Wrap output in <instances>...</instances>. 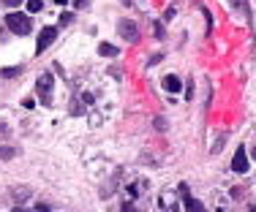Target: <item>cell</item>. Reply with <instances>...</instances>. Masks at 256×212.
<instances>
[{
	"label": "cell",
	"mask_w": 256,
	"mask_h": 212,
	"mask_svg": "<svg viewBox=\"0 0 256 212\" xmlns=\"http://www.w3.org/2000/svg\"><path fill=\"white\" fill-rule=\"evenodd\" d=\"M52 74H41V79H38V98H41V104H52Z\"/></svg>",
	"instance_id": "obj_2"
},
{
	"label": "cell",
	"mask_w": 256,
	"mask_h": 212,
	"mask_svg": "<svg viewBox=\"0 0 256 212\" xmlns=\"http://www.w3.org/2000/svg\"><path fill=\"white\" fill-rule=\"evenodd\" d=\"M3 3H6V5H20L22 0H3Z\"/></svg>",
	"instance_id": "obj_10"
},
{
	"label": "cell",
	"mask_w": 256,
	"mask_h": 212,
	"mask_svg": "<svg viewBox=\"0 0 256 212\" xmlns=\"http://www.w3.org/2000/svg\"><path fill=\"white\" fill-rule=\"evenodd\" d=\"M254 158H256V147H254Z\"/></svg>",
	"instance_id": "obj_14"
},
{
	"label": "cell",
	"mask_w": 256,
	"mask_h": 212,
	"mask_svg": "<svg viewBox=\"0 0 256 212\" xmlns=\"http://www.w3.org/2000/svg\"><path fill=\"white\" fill-rule=\"evenodd\" d=\"M74 3H76V5H84V3H88V0H74Z\"/></svg>",
	"instance_id": "obj_13"
},
{
	"label": "cell",
	"mask_w": 256,
	"mask_h": 212,
	"mask_svg": "<svg viewBox=\"0 0 256 212\" xmlns=\"http://www.w3.org/2000/svg\"><path fill=\"white\" fill-rule=\"evenodd\" d=\"M54 38H58V27H44V30H41V35H38V54L44 49H50V44Z\"/></svg>",
	"instance_id": "obj_3"
},
{
	"label": "cell",
	"mask_w": 256,
	"mask_h": 212,
	"mask_svg": "<svg viewBox=\"0 0 256 212\" xmlns=\"http://www.w3.org/2000/svg\"><path fill=\"white\" fill-rule=\"evenodd\" d=\"M234 5H240V8H246V0H232Z\"/></svg>",
	"instance_id": "obj_11"
},
{
	"label": "cell",
	"mask_w": 256,
	"mask_h": 212,
	"mask_svg": "<svg viewBox=\"0 0 256 212\" xmlns=\"http://www.w3.org/2000/svg\"><path fill=\"white\" fill-rule=\"evenodd\" d=\"M71 19H74V16H71V14H63V16H60V25H68Z\"/></svg>",
	"instance_id": "obj_9"
},
{
	"label": "cell",
	"mask_w": 256,
	"mask_h": 212,
	"mask_svg": "<svg viewBox=\"0 0 256 212\" xmlns=\"http://www.w3.org/2000/svg\"><path fill=\"white\" fill-rule=\"evenodd\" d=\"M54 3H58V5H66V3H68V0H54Z\"/></svg>",
	"instance_id": "obj_12"
},
{
	"label": "cell",
	"mask_w": 256,
	"mask_h": 212,
	"mask_svg": "<svg viewBox=\"0 0 256 212\" xmlns=\"http://www.w3.org/2000/svg\"><path fill=\"white\" fill-rule=\"evenodd\" d=\"M6 25H8V30L16 33V35H28L30 33V19L25 14H8L6 16Z\"/></svg>",
	"instance_id": "obj_1"
},
{
	"label": "cell",
	"mask_w": 256,
	"mask_h": 212,
	"mask_svg": "<svg viewBox=\"0 0 256 212\" xmlns=\"http://www.w3.org/2000/svg\"><path fill=\"white\" fill-rule=\"evenodd\" d=\"M120 33H123V38L126 41H131V44H136L139 41V30H136V25H134V22H120Z\"/></svg>",
	"instance_id": "obj_5"
},
{
	"label": "cell",
	"mask_w": 256,
	"mask_h": 212,
	"mask_svg": "<svg viewBox=\"0 0 256 212\" xmlns=\"http://www.w3.org/2000/svg\"><path fill=\"white\" fill-rule=\"evenodd\" d=\"M123 3H131V0H123Z\"/></svg>",
	"instance_id": "obj_15"
},
{
	"label": "cell",
	"mask_w": 256,
	"mask_h": 212,
	"mask_svg": "<svg viewBox=\"0 0 256 212\" xmlns=\"http://www.w3.org/2000/svg\"><path fill=\"white\" fill-rule=\"evenodd\" d=\"M232 169H234L237 174H242V172H248V155H246V147H237V155H234V161H232Z\"/></svg>",
	"instance_id": "obj_4"
},
{
	"label": "cell",
	"mask_w": 256,
	"mask_h": 212,
	"mask_svg": "<svg viewBox=\"0 0 256 212\" xmlns=\"http://www.w3.org/2000/svg\"><path fill=\"white\" fill-rule=\"evenodd\" d=\"M164 87H166L169 93H180V79L178 76H164Z\"/></svg>",
	"instance_id": "obj_6"
},
{
	"label": "cell",
	"mask_w": 256,
	"mask_h": 212,
	"mask_svg": "<svg viewBox=\"0 0 256 212\" xmlns=\"http://www.w3.org/2000/svg\"><path fill=\"white\" fill-rule=\"evenodd\" d=\"M28 8L30 11H41V0H28Z\"/></svg>",
	"instance_id": "obj_8"
},
{
	"label": "cell",
	"mask_w": 256,
	"mask_h": 212,
	"mask_svg": "<svg viewBox=\"0 0 256 212\" xmlns=\"http://www.w3.org/2000/svg\"><path fill=\"white\" fill-rule=\"evenodd\" d=\"M98 52L104 54V57H114V54H118V49H114L112 44H101V46H98Z\"/></svg>",
	"instance_id": "obj_7"
}]
</instances>
